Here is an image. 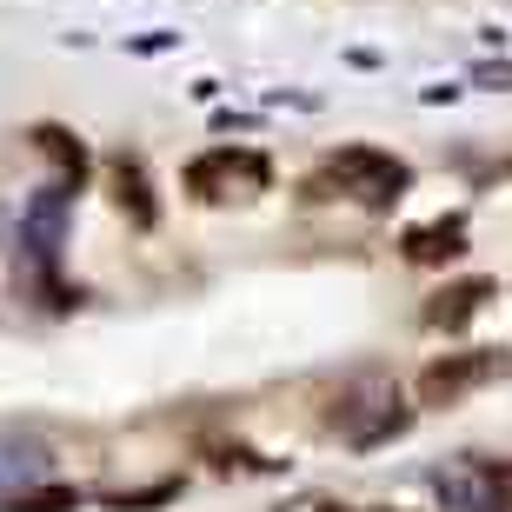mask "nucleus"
Returning a JSON list of instances; mask_svg holds the SVG:
<instances>
[{
    "label": "nucleus",
    "instance_id": "nucleus-1",
    "mask_svg": "<svg viewBox=\"0 0 512 512\" xmlns=\"http://www.w3.org/2000/svg\"><path fill=\"white\" fill-rule=\"evenodd\" d=\"M326 187L360 193L366 207H393L399 193L413 187V167L399 153H380V147H340L326 160Z\"/></svg>",
    "mask_w": 512,
    "mask_h": 512
},
{
    "label": "nucleus",
    "instance_id": "nucleus-2",
    "mask_svg": "<svg viewBox=\"0 0 512 512\" xmlns=\"http://www.w3.org/2000/svg\"><path fill=\"white\" fill-rule=\"evenodd\" d=\"M187 187L200 193V200H233V187L260 193L266 187V160L247 153V147H213V153H200V160L187 167Z\"/></svg>",
    "mask_w": 512,
    "mask_h": 512
},
{
    "label": "nucleus",
    "instance_id": "nucleus-3",
    "mask_svg": "<svg viewBox=\"0 0 512 512\" xmlns=\"http://www.w3.org/2000/svg\"><path fill=\"white\" fill-rule=\"evenodd\" d=\"M493 373H499V353H486V346L446 353V360H433L419 373V406H453V399H466L473 386H486Z\"/></svg>",
    "mask_w": 512,
    "mask_h": 512
},
{
    "label": "nucleus",
    "instance_id": "nucleus-4",
    "mask_svg": "<svg viewBox=\"0 0 512 512\" xmlns=\"http://www.w3.org/2000/svg\"><path fill=\"white\" fill-rule=\"evenodd\" d=\"M60 233H67V187H47L34 193V207L20 213V247H27V260L47 273L60 253Z\"/></svg>",
    "mask_w": 512,
    "mask_h": 512
},
{
    "label": "nucleus",
    "instance_id": "nucleus-5",
    "mask_svg": "<svg viewBox=\"0 0 512 512\" xmlns=\"http://www.w3.org/2000/svg\"><path fill=\"white\" fill-rule=\"evenodd\" d=\"M399 253L413 266H446V260H459L466 253V220H433V227H413L406 240H399Z\"/></svg>",
    "mask_w": 512,
    "mask_h": 512
},
{
    "label": "nucleus",
    "instance_id": "nucleus-6",
    "mask_svg": "<svg viewBox=\"0 0 512 512\" xmlns=\"http://www.w3.org/2000/svg\"><path fill=\"white\" fill-rule=\"evenodd\" d=\"M40 473H47V446L40 439H0V506L14 493H27V486H40Z\"/></svg>",
    "mask_w": 512,
    "mask_h": 512
},
{
    "label": "nucleus",
    "instance_id": "nucleus-7",
    "mask_svg": "<svg viewBox=\"0 0 512 512\" xmlns=\"http://www.w3.org/2000/svg\"><path fill=\"white\" fill-rule=\"evenodd\" d=\"M114 207L127 213L133 227H153V220H160V207H153V180H147V167H140L133 153L114 160Z\"/></svg>",
    "mask_w": 512,
    "mask_h": 512
},
{
    "label": "nucleus",
    "instance_id": "nucleus-8",
    "mask_svg": "<svg viewBox=\"0 0 512 512\" xmlns=\"http://www.w3.org/2000/svg\"><path fill=\"white\" fill-rule=\"evenodd\" d=\"M486 300H493V280H459V286H446V293L426 306V326H446V333H453V326H466Z\"/></svg>",
    "mask_w": 512,
    "mask_h": 512
},
{
    "label": "nucleus",
    "instance_id": "nucleus-9",
    "mask_svg": "<svg viewBox=\"0 0 512 512\" xmlns=\"http://www.w3.org/2000/svg\"><path fill=\"white\" fill-rule=\"evenodd\" d=\"M7 512H80V486H27L7 499Z\"/></svg>",
    "mask_w": 512,
    "mask_h": 512
},
{
    "label": "nucleus",
    "instance_id": "nucleus-10",
    "mask_svg": "<svg viewBox=\"0 0 512 512\" xmlns=\"http://www.w3.org/2000/svg\"><path fill=\"white\" fill-rule=\"evenodd\" d=\"M34 147H40V153H54V160H60L67 173H74V180L87 173V147H80L74 133H60V127H40V133H34Z\"/></svg>",
    "mask_w": 512,
    "mask_h": 512
},
{
    "label": "nucleus",
    "instance_id": "nucleus-11",
    "mask_svg": "<svg viewBox=\"0 0 512 512\" xmlns=\"http://www.w3.org/2000/svg\"><path fill=\"white\" fill-rule=\"evenodd\" d=\"M167 499H180V479H160V486H140V493H114L107 506L114 512H147V506H167Z\"/></svg>",
    "mask_w": 512,
    "mask_h": 512
},
{
    "label": "nucleus",
    "instance_id": "nucleus-12",
    "mask_svg": "<svg viewBox=\"0 0 512 512\" xmlns=\"http://www.w3.org/2000/svg\"><path fill=\"white\" fill-rule=\"evenodd\" d=\"M479 486H486L493 512H512V459H499V466H479Z\"/></svg>",
    "mask_w": 512,
    "mask_h": 512
}]
</instances>
